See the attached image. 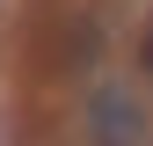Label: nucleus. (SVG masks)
Returning <instances> with one entry per match:
<instances>
[{
    "label": "nucleus",
    "instance_id": "f03ea898",
    "mask_svg": "<svg viewBox=\"0 0 153 146\" xmlns=\"http://www.w3.org/2000/svg\"><path fill=\"white\" fill-rule=\"evenodd\" d=\"M139 66L153 73V22H146V44H139Z\"/></svg>",
    "mask_w": 153,
    "mask_h": 146
},
{
    "label": "nucleus",
    "instance_id": "f257e3e1",
    "mask_svg": "<svg viewBox=\"0 0 153 146\" xmlns=\"http://www.w3.org/2000/svg\"><path fill=\"white\" fill-rule=\"evenodd\" d=\"M88 132H95V139H146V117H139V102H131L124 88H95Z\"/></svg>",
    "mask_w": 153,
    "mask_h": 146
}]
</instances>
